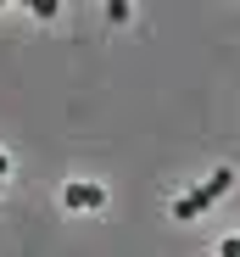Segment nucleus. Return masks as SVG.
I'll return each mask as SVG.
<instances>
[{"label": "nucleus", "instance_id": "3", "mask_svg": "<svg viewBox=\"0 0 240 257\" xmlns=\"http://www.w3.org/2000/svg\"><path fill=\"white\" fill-rule=\"evenodd\" d=\"M106 17H112V23H129L134 12H129V0H106Z\"/></svg>", "mask_w": 240, "mask_h": 257}, {"label": "nucleus", "instance_id": "4", "mask_svg": "<svg viewBox=\"0 0 240 257\" xmlns=\"http://www.w3.org/2000/svg\"><path fill=\"white\" fill-rule=\"evenodd\" d=\"M28 12H34V17H45V23H51V17H56L62 6H56V0H34V6H28Z\"/></svg>", "mask_w": 240, "mask_h": 257}, {"label": "nucleus", "instance_id": "5", "mask_svg": "<svg viewBox=\"0 0 240 257\" xmlns=\"http://www.w3.org/2000/svg\"><path fill=\"white\" fill-rule=\"evenodd\" d=\"M218 257H240V235H223L218 240Z\"/></svg>", "mask_w": 240, "mask_h": 257}, {"label": "nucleus", "instance_id": "2", "mask_svg": "<svg viewBox=\"0 0 240 257\" xmlns=\"http://www.w3.org/2000/svg\"><path fill=\"white\" fill-rule=\"evenodd\" d=\"M101 201H106V190H101V185H84V179H73V185L62 190V207H73V212H95Z\"/></svg>", "mask_w": 240, "mask_h": 257}, {"label": "nucleus", "instance_id": "1", "mask_svg": "<svg viewBox=\"0 0 240 257\" xmlns=\"http://www.w3.org/2000/svg\"><path fill=\"white\" fill-rule=\"evenodd\" d=\"M229 190H234V168H218L207 185H195V190H184V196L173 201V218H201V212H207L218 196H229Z\"/></svg>", "mask_w": 240, "mask_h": 257}, {"label": "nucleus", "instance_id": "6", "mask_svg": "<svg viewBox=\"0 0 240 257\" xmlns=\"http://www.w3.org/2000/svg\"><path fill=\"white\" fill-rule=\"evenodd\" d=\"M6 174H12V162H6V157H0V190H6Z\"/></svg>", "mask_w": 240, "mask_h": 257}]
</instances>
